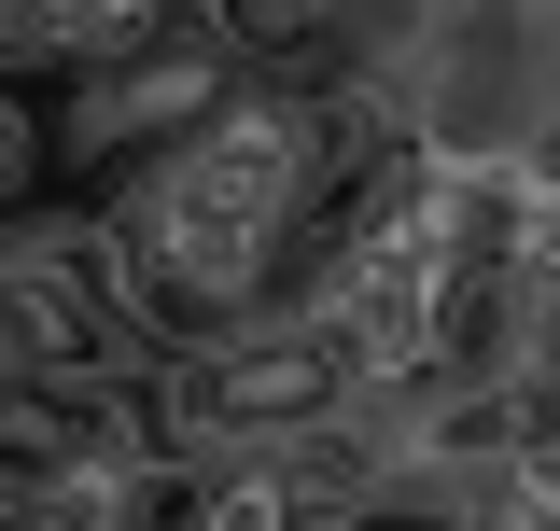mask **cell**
<instances>
[{
    "label": "cell",
    "mask_w": 560,
    "mask_h": 531,
    "mask_svg": "<svg viewBox=\"0 0 560 531\" xmlns=\"http://www.w3.org/2000/svg\"><path fill=\"white\" fill-rule=\"evenodd\" d=\"M350 405H364V364L323 308H267V322L197 335L140 378V420L168 462H280V448H323Z\"/></svg>",
    "instance_id": "cell-1"
},
{
    "label": "cell",
    "mask_w": 560,
    "mask_h": 531,
    "mask_svg": "<svg viewBox=\"0 0 560 531\" xmlns=\"http://www.w3.org/2000/svg\"><path fill=\"white\" fill-rule=\"evenodd\" d=\"M253 84V57H238V28L224 14H183L168 43H140V57L113 70H70V113H57V168H98V182H127V168H154L168 140H197L224 98Z\"/></svg>",
    "instance_id": "cell-3"
},
{
    "label": "cell",
    "mask_w": 560,
    "mask_h": 531,
    "mask_svg": "<svg viewBox=\"0 0 560 531\" xmlns=\"http://www.w3.org/2000/svg\"><path fill=\"white\" fill-rule=\"evenodd\" d=\"M197 0H57V28H70V70H113L140 57V43H168Z\"/></svg>",
    "instance_id": "cell-4"
},
{
    "label": "cell",
    "mask_w": 560,
    "mask_h": 531,
    "mask_svg": "<svg viewBox=\"0 0 560 531\" xmlns=\"http://www.w3.org/2000/svg\"><path fill=\"white\" fill-rule=\"evenodd\" d=\"M0 405H14V350H0Z\"/></svg>",
    "instance_id": "cell-6"
},
{
    "label": "cell",
    "mask_w": 560,
    "mask_h": 531,
    "mask_svg": "<svg viewBox=\"0 0 560 531\" xmlns=\"http://www.w3.org/2000/svg\"><path fill=\"white\" fill-rule=\"evenodd\" d=\"M0 350H14V378H154V335L113 280L98 210H14L0 224Z\"/></svg>",
    "instance_id": "cell-2"
},
{
    "label": "cell",
    "mask_w": 560,
    "mask_h": 531,
    "mask_svg": "<svg viewBox=\"0 0 560 531\" xmlns=\"http://www.w3.org/2000/svg\"><path fill=\"white\" fill-rule=\"evenodd\" d=\"M43 168H57V113H28V84H0V224L43 197Z\"/></svg>",
    "instance_id": "cell-5"
}]
</instances>
